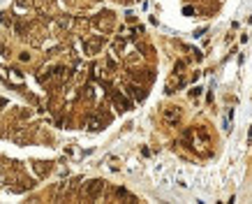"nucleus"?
I'll return each mask as SVG.
<instances>
[{"label":"nucleus","instance_id":"39448f33","mask_svg":"<svg viewBox=\"0 0 252 204\" xmlns=\"http://www.w3.org/2000/svg\"><path fill=\"white\" fill-rule=\"evenodd\" d=\"M190 95H192V97H199V95H201V88H199V86L192 88V91H190Z\"/></svg>","mask_w":252,"mask_h":204},{"label":"nucleus","instance_id":"7ed1b4c3","mask_svg":"<svg viewBox=\"0 0 252 204\" xmlns=\"http://www.w3.org/2000/svg\"><path fill=\"white\" fill-rule=\"evenodd\" d=\"M127 93H130L134 100H143V95H146V93H143L139 86H127Z\"/></svg>","mask_w":252,"mask_h":204},{"label":"nucleus","instance_id":"20e7f679","mask_svg":"<svg viewBox=\"0 0 252 204\" xmlns=\"http://www.w3.org/2000/svg\"><path fill=\"white\" fill-rule=\"evenodd\" d=\"M167 118H169L171 123H173V121H178V109H169V111H167Z\"/></svg>","mask_w":252,"mask_h":204},{"label":"nucleus","instance_id":"f257e3e1","mask_svg":"<svg viewBox=\"0 0 252 204\" xmlns=\"http://www.w3.org/2000/svg\"><path fill=\"white\" fill-rule=\"evenodd\" d=\"M102 190H104V181H102V179H95V181H88V183H86L83 195H86L88 199H95V197L102 195Z\"/></svg>","mask_w":252,"mask_h":204},{"label":"nucleus","instance_id":"f03ea898","mask_svg":"<svg viewBox=\"0 0 252 204\" xmlns=\"http://www.w3.org/2000/svg\"><path fill=\"white\" fill-rule=\"evenodd\" d=\"M113 100H116V105H118V109H120V111H127V109H132V102H130V100H125L123 95L113 93Z\"/></svg>","mask_w":252,"mask_h":204}]
</instances>
